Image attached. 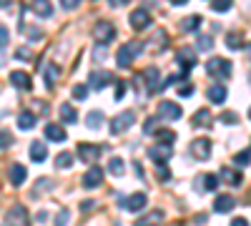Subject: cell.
Returning <instances> with one entry per match:
<instances>
[{"label":"cell","mask_w":251,"mask_h":226,"mask_svg":"<svg viewBox=\"0 0 251 226\" xmlns=\"http://www.w3.org/2000/svg\"><path fill=\"white\" fill-rule=\"evenodd\" d=\"M194 126H211V113H208L206 108L196 111V116H194Z\"/></svg>","instance_id":"32"},{"label":"cell","mask_w":251,"mask_h":226,"mask_svg":"<svg viewBox=\"0 0 251 226\" xmlns=\"http://www.w3.org/2000/svg\"><path fill=\"white\" fill-rule=\"evenodd\" d=\"M156 121H158V118H149V121L143 123V131H146V133H151V131L156 128Z\"/></svg>","instance_id":"49"},{"label":"cell","mask_w":251,"mask_h":226,"mask_svg":"<svg viewBox=\"0 0 251 226\" xmlns=\"http://www.w3.org/2000/svg\"><path fill=\"white\" fill-rule=\"evenodd\" d=\"M108 83H111V73H106V71H96V73H91V78H88V86H91L93 91L106 88Z\"/></svg>","instance_id":"12"},{"label":"cell","mask_w":251,"mask_h":226,"mask_svg":"<svg viewBox=\"0 0 251 226\" xmlns=\"http://www.w3.org/2000/svg\"><path fill=\"white\" fill-rule=\"evenodd\" d=\"M196 186H203L206 191H214V189L219 186V176H214V174H203V176H199Z\"/></svg>","instance_id":"23"},{"label":"cell","mask_w":251,"mask_h":226,"mask_svg":"<svg viewBox=\"0 0 251 226\" xmlns=\"http://www.w3.org/2000/svg\"><path fill=\"white\" fill-rule=\"evenodd\" d=\"M246 50H249V55H251V43H249V46H246Z\"/></svg>","instance_id":"57"},{"label":"cell","mask_w":251,"mask_h":226,"mask_svg":"<svg viewBox=\"0 0 251 226\" xmlns=\"http://www.w3.org/2000/svg\"><path fill=\"white\" fill-rule=\"evenodd\" d=\"M211 141L208 138H194L191 141V146H188V151H191V156L194 158H199V161H206L208 156H211Z\"/></svg>","instance_id":"5"},{"label":"cell","mask_w":251,"mask_h":226,"mask_svg":"<svg viewBox=\"0 0 251 226\" xmlns=\"http://www.w3.org/2000/svg\"><path fill=\"white\" fill-rule=\"evenodd\" d=\"M28 221H30V216H28L25 206H20V203L13 206L5 216V226H28Z\"/></svg>","instance_id":"6"},{"label":"cell","mask_w":251,"mask_h":226,"mask_svg":"<svg viewBox=\"0 0 251 226\" xmlns=\"http://www.w3.org/2000/svg\"><path fill=\"white\" fill-rule=\"evenodd\" d=\"M13 3V0H0V8H3V5H10Z\"/></svg>","instance_id":"56"},{"label":"cell","mask_w":251,"mask_h":226,"mask_svg":"<svg viewBox=\"0 0 251 226\" xmlns=\"http://www.w3.org/2000/svg\"><path fill=\"white\" fill-rule=\"evenodd\" d=\"M86 96H88V86H75V88H73V98H75V100H83Z\"/></svg>","instance_id":"41"},{"label":"cell","mask_w":251,"mask_h":226,"mask_svg":"<svg viewBox=\"0 0 251 226\" xmlns=\"http://www.w3.org/2000/svg\"><path fill=\"white\" fill-rule=\"evenodd\" d=\"M28 153H30V158H33L35 163L46 161V156H48V151H46V143H40V141H33V143H30V149H28Z\"/></svg>","instance_id":"20"},{"label":"cell","mask_w":251,"mask_h":226,"mask_svg":"<svg viewBox=\"0 0 251 226\" xmlns=\"http://www.w3.org/2000/svg\"><path fill=\"white\" fill-rule=\"evenodd\" d=\"M103 58H106V53H103V48H98L96 50V60H103Z\"/></svg>","instance_id":"54"},{"label":"cell","mask_w":251,"mask_h":226,"mask_svg":"<svg viewBox=\"0 0 251 226\" xmlns=\"http://www.w3.org/2000/svg\"><path fill=\"white\" fill-rule=\"evenodd\" d=\"M91 35H93L96 43L106 46V43H111V40L116 38V28H113L111 20H98V23L93 25V30H91Z\"/></svg>","instance_id":"3"},{"label":"cell","mask_w":251,"mask_h":226,"mask_svg":"<svg viewBox=\"0 0 251 226\" xmlns=\"http://www.w3.org/2000/svg\"><path fill=\"white\" fill-rule=\"evenodd\" d=\"M241 46H244V35H241V33H228V35H226V48L239 50Z\"/></svg>","instance_id":"29"},{"label":"cell","mask_w":251,"mask_h":226,"mask_svg":"<svg viewBox=\"0 0 251 226\" xmlns=\"http://www.w3.org/2000/svg\"><path fill=\"white\" fill-rule=\"evenodd\" d=\"M10 143H13V136H10L8 131H3V133H0V149H5V146H10Z\"/></svg>","instance_id":"42"},{"label":"cell","mask_w":251,"mask_h":226,"mask_svg":"<svg viewBox=\"0 0 251 226\" xmlns=\"http://www.w3.org/2000/svg\"><path fill=\"white\" fill-rule=\"evenodd\" d=\"M199 25H201V18H196V15H194V18H183V20H181V30H183V33H194Z\"/></svg>","instance_id":"31"},{"label":"cell","mask_w":251,"mask_h":226,"mask_svg":"<svg viewBox=\"0 0 251 226\" xmlns=\"http://www.w3.org/2000/svg\"><path fill=\"white\" fill-rule=\"evenodd\" d=\"M46 138L55 141V143H63L66 141V131H63V126H58V123H48L46 126Z\"/></svg>","instance_id":"19"},{"label":"cell","mask_w":251,"mask_h":226,"mask_svg":"<svg viewBox=\"0 0 251 226\" xmlns=\"http://www.w3.org/2000/svg\"><path fill=\"white\" fill-rule=\"evenodd\" d=\"M221 121H224V123H239V118H236L234 113H224V116H221Z\"/></svg>","instance_id":"50"},{"label":"cell","mask_w":251,"mask_h":226,"mask_svg":"<svg viewBox=\"0 0 251 226\" xmlns=\"http://www.w3.org/2000/svg\"><path fill=\"white\" fill-rule=\"evenodd\" d=\"M10 83H13L15 88H20V91H30L33 80H30V75L23 73V71H10Z\"/></svg>","instance_id":"11"},{"label":"cell","mask_w":251,"mask_h":226,"mask_svg":"<svg viewBox=\"0 0 251 226\" xmlns=\"http://www.w3.org/2000/svg\"><path fill=\"white\" fill-rule=\"evenodd\" d=\"M68 221V211H60V216H58V226H63Z\"/></svg>","instance_id":"52"},{"label":"cell","mask_w":251,"mask_h":226,"mask_svg":"<svg viewBox=\"0 0 251 226\" xmlns=\"http://www.w3.org/2000/svg\"><path fill=\"white\" fill-rule=\"evenodd\" d=\"M93 206H96L93 201H83V211H88V209H93Z\"/></svg>","instance_id":"53"},{"label":"cell","mask_w":251,"mask_h":226,"mask_svg":"<svg viewBox=\"0 0 251 226\" xmlns=\"http://www.w3.org/2000/svg\"><path fill=\"white\" fill-rule=\"evenodd\" d=\"M128 23H131L133 30L149 28V25H151V13H149V10H143V8H138V10H133V13L128 15Z\"/></svg>","instance_id":"7"},{"label":"cell","mask_w":251,"mask_h":226,"mask_svg":"<svg viewBox=\"0 0 251 226\" xmlns=\"http://www.w3.org/2000/svg\"><path fill=\"white\" fill-rule=\"evenodd\" d=\"M30 8H33V13L40 15V18H50V15H53V3H50V0H33Z\"/></svg>","instance_id":"16"},{"label":"cell","mask_w":251,"mask_h":226,"mask_svg":"<svg viewBox=\"0 0 251 226\" xmlns=\"http://www.w3.org/2000/svg\"><path fill=\"white\" fill-rule=\"evenodd\" d=\"M178 63H181V71H183V75H186L188 71L196 66V55H194L191 50H181V53H178Z\"/></svg>","instance_id":"22"},{"label":"cell","mask_w":251,"mask_h":226,"mask_svg":"<svg viewBox=\"0 0 251 226\" xmlns=\"http://www.w3.org/2000/svg\"><path fill=\"white\" fill-rule=\"evenodd\" d=\"M211 48H214V38L201 35V38H199V50H211Z\"/></svg>","instance_id":"39"},{"label":"cell","mask_w":251,"mask_h":226,"mask_svg":"<svg viewBox=\"0 0 251 226\" xmlns=\"http://www.w3.org/2000/svg\"><path fill=\"white\" fill-rule=\"evenodd\" d=\"M171 5H183V3H188V0H169Z\"/></svg>","instance_id":"55"},{"label":"cell","mask_w":251,"mask_h":226,"mask_svg":"<svg viewBox=\"0 0 251 226\" xmlns=\"http://www.w3.org/2000/svg\"><path fill=\"white\" fill-rule=\"evenodd\" d=\"M234 163H236V166H249V163H251V151L236 153V156H234Z\"/></svg>","instance_id":"37"},{"label":"cell","mask_w":251,"mask_h":226,"mask_svg":"<svg viewBox=\"0 0 251 226\" xmlns=\"http://www.w3.org/2000/svg\"><path fill=\"white\" fill-rule=\"evenodd\" d=\"M249 118H251V111H249Z\"/></svg>","instance_id":"58"},{"label":"cell","mask_w":251,"mask_h":226,"mask_svg":"<svg viewBox=\"0 0 251 226\" xmlns=\"http://www.w3.org/2000/svg\"><path fill=\"white\" fill-rule=\"evenodd\" d=\"M133 123H136V113H133V111H123V113H118V116L111 118V133H123V131H128Z\"/></svg>","instance_id":"4"},{"label":"cell","mask_w":251,"mask_h":226,"mask_svg":"<svg viewBox=\"0 0 251 226\" xmlns=\"http://www.w3.org/2000/svg\"><path fill=\"white\" fill-rule=\"evenodd\" d=\"M8 35H10L8 28H0V48H5V46H8Z\"/></svg>","instance_id":"48"},{"label":"cell","mask_w":251,"mask_h":226,"mask_svg":"<svg viewBox=\"0 0 251 226\" xmlns=\"http://www.w3.org/2000/svg\"><path fill=\"white\" fill-rule=\"evenodd\" d=\"M234 206H236V199L231 194H221V196L214 199V211L216 214H228Z\"/></svg>","instance_id":"9"},{"label":"cell","mask_w":251,"mask_h":226,"mask_svg":"<svg viewBox=\"0 0 251 226\" xmlns=\"http://www.w3.org/2000/svg\"><path fill=\"white\" fill-rule=\"evenodd\" d=\"M146 203H149V196L146 194H131V199H126V209H128L131 214L146 209Z\"/></svg>","instance_id":"13"},{"label":"cell","mask_w":251,"mask_h":226,"mask_svg":"<svg viewBox=\"0 0 251 226\" xmlns=\"http://www.w3.org/2000/svg\"><path fill=\"white\" fill-rule=\"evenodd\" d=\"M60 118H63V123H71V126H73V123L78 121V113H75V108L71 103H63L60 106Z\"/></svg>","instance_id":"25"},{"label":"cell","mask_w":251,"mask_h":226,"mask_svg":"<svg viewBox=\"0 0 251 226\" xmlns=\"http://www.w3.org/2000/svg\"><path fill=\"white\" fill-rule=\"evenodd\" d=\"M98 146H93V143H80L78 146V156H80V161H86V163H93L96 158H98Z\"/></svg>","instance_id":"14"},{"label":"cell","mask_w":251,"mask_h":226,"mask_svg":"<svg viewBox=\"0 0 251 226\" xmlns=\"http://www.w3.org/2000/svg\"><path fill=\"white\" fill-rule=\"evenodd\" d=\"M126 88H128V86H126L123 80H118V83H116V100H121L126 96Z\"/></svg>","instance_id":"45"},{"label":"cell","mask_w":251,"mask_h":226,"mask_svg":"<svg viewBox=\"0 0 251 226\" xmlns=\"http://www.w3.org/2000/svg\"><path fill=\"white\" fill-rule=\"evenodd\" d=\"M158 118H163V121H178L181 118V106L174 103V100H163V103L158 106Z\"/></svg>","instance_id":"8"},{"label":"cell","mask_w":251,"mask_h":226,"mask_svg":"<svg viewBox=\"0 0 251 226\" xmlns=\"http://www.w3.org/2000/svg\"><path fill=\"white\" fill-rule=\"evenodd\" d=\"M153 136L158 138V143H171V146H174V141H176V133L169 131V128H161V131H156Z\"/></svg>","instance_id":"35"},{"label":"cell","mask_w":251,"mask_h":226,"mask_svg":"<svg viewBox=\"0 0 251 226\" xmlns=\"http://www.w3.org/2000/svg\"><path fill=\"white\" fill-rule=\"evenodd\" d=\"M206 71H208V75H214L219 80H226V78H231L234 66H231V60H226V58H211L206 63Z\"/></svg>","instance_id":"2"},{"label":"cell","mask_w":251,"mask_h":226,"mask_svg":"<svg viewBox=\"0 0 251 226\" xmlns=\"http://www.w3.org/2000/svg\"><path fill=\"white\" fill-rule=\"evenodd\" d=\"M60 5L66 8V10H75L80 5V0H60Z\"/></svg>","instance_id":"46"},{"label":"cell","mask_w":251,"mask_h":226,"mask_svg":"<svg viewBox=\"0 0 251 226\" xmlns=\"http://www.w3.org/2000/svg\"><path fill=\"white\" fill-rule=\"evenodd\" d=\"M28 38L30 40H40V38H43V30H40V28H28Z\"/></svg>","instance_id":"47"},{"label":"cell","mask_w":251,"mask_h":226,"mask_svg":"<svg viewBox=\"0 0 251 226\" xmlns=\"http://www.w3.org/2000/svg\"><path fill=\"white\" fill-rule=\"evenodd\" d=\"M25 166H20V163H13V166H10V171H8V178H10V183H13V186H20V183H23L25 181Z\"/></svg>","instance_id":"18"},{"label":"cell","mask_w":251,"mask_h":226,"mask_svg":"<svg viewBox=\"0 0 251 226\" xmlns=\"http://www.w3.org/2000/svg\"><path fill=\"white\" fill-rule=\"evenodd\" d=\"M123 169H126V166H123V161H121L118 156H113V158L108 161V174H111V176H123Z\"/></svg>","instance_id":"34"},{"label":"cell","mask_w":251,"mask_h":226,"mask_svg":"<svg viewBox=\"0 0 251 226\" xmlns=\"http://www.w3.org/2000/svg\"><path fill=\"white\" fill-rule=\"evenodd\" d=\"M219 181H226V183H231V186H239V183H241V174L239 171H231V169H221Z\"/></svg>","instance_id":"26"},{"label":"cell","mask_w":251,"mask_h":226,"mask_svg":"<svg viewBox=\"0 0 251 226\" xmlns=\"http://www.w3.org/2000/svg\"><path fill=\"white\" fill-rule=\"evenodd\" d=\"M143 80H146V86H149V91H158L161 88V73H158V68H146L143 71Z\"/></svg>","instance_id":"17"},{"label":"cell","mask_w":251,"mask_h":226,"mask_svg":"<svg viewBox=\"0 0 251 226\" xmlns=\"http://www.w3.org/2000/svg\"><path fill=\"white\" fill-rule=\"evenodd\" d=\"M208 100H211V103H224L226 100V88L221 86V83H214V86H208Z\"/></svg>","instance_id":"21"},{"label":"cell","mask_w":251,"mask_h":226,"mask_svg":"<svg viewBox=\"0 0 251 226\" xmlns=\"http://www.w3.org/2000/svg\"><path fill=\"white\" fill-rule=\"evenodd\" d=\"M58 73H60V71H58L55 63H48V66H46V86H48V88H53V86L58 83Z\"/></svg>","instance_id":"27"},{"label":"cell","mask_w":251,"mask_h":226,"mask_svg":"<svg viewBox=\"0 0 251 226\" xmlns=\"http://www.w3.org/2000/svg\"><path fill=\"white\" fill-rule=\"evenodd\" d=\"M86 123H88V128H93V131L100 128V126H103V113H100V111H91L88 118H86Z\"/></svg>","instance_id":"33"},{"label":"cell","mask_w":251,"mask_h":226,"mask_svg":"<svg viewBox=\"0 0 251 226\" xmlns=\"http://www.w3.org/2000/svg\"><path fill=\"white\" fill-rule=\"evenodd\" d=\"M163 221V211H153V214H149V216H141L138 221H136V226H158Z\"/></svg>","instance_id":"24"},{"label":"cell","mask_w":251,"mask_h":226,"mask_svg":"<svg viewBox=\"0 0 251 226\" xmlns=\"http://www.w3.org/2000/svg\"><path fill=\"white\" fill-rule=\"evenodd\" d=\"M43 189H53V181H50V178H40L38 186H35V191H33V196H40V194H43Z\"/></svg>","instance_id":"38"},{"label":"cell","mask_w":251,"mask_h":226,"mask_svg":"<svg viewBox=\"0 0 251 226\" xmlns=\"http://www.w3.org/2000/svg\"><path fill=\"white\" fill-rule=\"evenodd\" d=\"M178 96H181V98H191V96H194V83H183V86L178 88Z\"/></svg>","instance_id":"40"},{"label":"cell","mask_w":251,"mask_h":226,"mask_svg":"<svg viewBox=\"0 0 251 226\" xmlns=\"http://www.w3.org/2000/svg\"><path fill=\"white\" fill-rule=\"evenodd\" d=\"M73 161H75V156L71 151H63V153L55 156V166L58 169H68V166H73Z\"/></svg>","instance_id":"28"},{"label":"cell","mask_w":251,"mask_h":226,"mask_svg":"<svg viewBox=\"0 0 251 226\" xmlns=\"http://www.w3.org/2000/svg\"><path fill=\"white\" fill-rule=\"evenodd\" d=\"M231 226H249V221L239 216V219H231Z\"/></svg>","instance_id":"51"},{"label":"cell","mask_w":251,"mask_h":226,"mask_svg":"<svg viewBox=\"0 0 251 226\" xmlns=\"http://www.w3.org/2000/svg\"><path fill=\"white\" fill-rule=\"evenodd\" d=\"M33 126H35V116H33V113H20V116H18V128L30 131Z\"/></svg>","instance_id":"30"},{"label":"cell","mask_w":251,"mask_h":226,"mask_svg":"<svg viewBox=\"0 0 251 226\" xmlns=\"http://www.w3.org/2000/svg\"><path fill=\"white\" fill-rule=\"evenodd\" d=\"M158 181H169V169H166V163H158Z\"/></svg>","instance_id":"44"},{"label":"cell","mask_w":251,"mask_h":226,"mask_svg":"<svg viewBox=\"0 0 251 226\" xmlns=\"http://www.w3.org/2000/svg\"><path fill=\"white\" fill-rule=\"evenodd\" d=\"M151 158L156 163H166L171 158V143H158V146H153L151 149Z\"/></svg>","instance_id":"15"},{"label":"cell","mask_w":251,"mask_h":226,"mask_svg":"<svg viewBox=\"0 0 251 226\" xmlns=\"http://www.w3.org/2000/svg\"><path fill=\"white\" fill-rule=\"evenodd\" d=\"M231 3H234V0H211V8L216 13H226L228 8H231Z\"/></svg>","instance_id":"36"},{"label":"cell","mask_w":251,"mask_h":226,"mask_svg":"<svg viewBox=\"0 0 251 226\" xmlns=\"http://www.w3.org/2000/svg\"><path fill=\"white\" fill-rule=\"evenodd\" d=\"M100 183H103V171L100 169L91 166L86 174H83V186H86V189H98Z\"/></svg>","instance_id":"10"},{"label":"cell","mask_w":251,"mask_h":226,"mask_svg":"<svg viewBox=\"0 0 251 226\" xmlns=\"http://www.w3.org/2000/svg\"><path fill=\"white\" fill-rule=\"evenodd\" d=\"M15 58H18V60H30V50H28L25 46L18 48V50H15Z\"/></svg>","instance_id":"43"},{"label":"cell","mask_w":251,"mask_h":226,"mask_svg":"<svg viewBox=\"0 0 251 226\" xmlns=\"http://www.w3.org/2000/svg\"><path fill=\"white\" fill-rule=\"evenodd\" d=\"M141 50H143V43H138V40H131V43H123L121 46V50H118V55H116V63L121 66V68H128L133 60L141 55Z\"/></svg>","instance_id":"1"}]
</instances>
